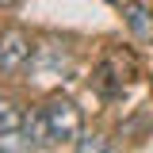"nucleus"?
<instances>
[{
    "instance_id": "obj_3",
    "label": "nucleus",
    "mask_w": 153,
    "mask_h": 153,
    "mask_svg": "<svg viewBox=\"0 0 153 153\" xmlns=\"http://www.w3.org/2000/svg\"><path fill=\"white\" fill-rule=\"evenodd\" d=\"M123 19H126V27L138 42H153V12L146 4H138V0L123 4Z\"/></svg>"
},
{
    "instance_id": "obj_2",
    "label": "nucleus",
    "mask_w": 153,
    "mask_h": 153,
    "mask_svg": "<svg viewBox=\"0 0 153 153\" xmlns=\"http://www.w3.org/2000/svg\"><path fill=\"white\" fill-rule=\"evenodd\" d=\"M31 57H35V42H31V35L23 27H4L0 31V73L4 76L27 69Z\"/></svg>"
},
{
    "instance_id": "obj_8",
    "label": "nucleus",
    "mask_w": 153,
    "mask_h": 153,
    "mask_svg": "<svg viewBox=\"0 0 153 153\" xmlns=\"http://www.w3.org/2000/svg\"><path fill=\"white\" fill-rule=\"evenodd\" d=\"M107 4H119V8H123V4H130V0H107Z\"/></svg>"
},
{
    "instance_id": "obj_6",
    "label": "nucleus",
    "mask_w": 153,
    "mask_h": 153,
    "mask_svg": "<svg viewBox=\"0 0 153 153\" xmlns=\"http://www.w3.org/2000/svg\"><path fill=\"white\" fill-rule=\"evenodd\" d=\"M73 153H111V138H107V134H100V130L80 134V138L73 142Z\"/></svg>"
},
{
    "instance_id": "obj_9",
    "label": "nucleus",
    "mask_w": 153,
    "mask_h": 153,
    "mask_svg": "<svg viewBox=\"0 0 153 153\" xmlns=\"http://www.w3.org/2000/svg\"><path fill=\"white\" fill-rule=\"evenodd\" d=\"M0 153H4V149H0Z\"/></svg>"
},
{
    "instance_id": "obj_1",
    "label": "nucleus",
    "mask_w": 153,
    "mask_h": 153,
    "mask_svg": "<svg viewBox=\"0 0 153 153\" xmlns=\"http://www.w3.org/2000/svg\"><path fill=\"white\" fill-rule=\"evenodd\" d=\"M42 111H46V123H50L54 142H76L84 134V115H80V107L69 96H50Z\"/></svg>"
},
{
    "instance_id": "obj_5",
    "label": "nucleus",
    "mask_w": 153,
    "mask_h": 153,
    "mask_svg": "<svg viewBox=\"0 0 153 153\" xmlns=\"http://www.w3.org/2000/svg\"><path fill=\"white\" fill-rule=\"evenodd\" d=\"M23 134H27V142L31 146H50L54 142V134H50V123H46V111H31L23 119Z\"/></svg>"
},
{
    "instance_id": "obj_7",
    "label": "nucleus",
    "mask_w": 153,
    "mask_h": 153,
    "mask_svg": "<svg viewBox=\"0 0 153 153\" xmlns=\"http://www.w3.org/2000/svg\"><path fill=\"white\" fill-rule=\"evenodd\" d=\"M19 0H0V12H8V8H16Z\"/></svg>"
},
{
    "instance_id": "obj_4",
    "label": "nucleus",
    "mask_w": 153,
    "mask_h": 153,
    "mask_svg": "<svg viewBox=\"0 0 153 153\" xmlns=\"http://www.w3.org/2000/svg\"><path fill=\"white\" fill-rule=\"evenodd\" d=\"M23 119L27 115L19 111V103L12 96H0V138H12V134L23 130Z\"/></svg>"
}]
</instances>
